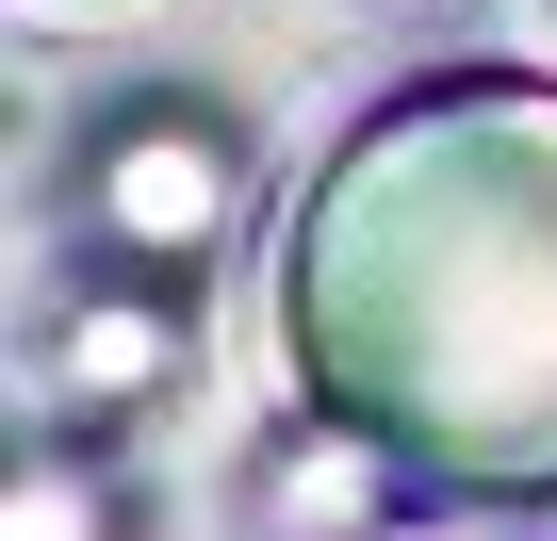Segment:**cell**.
<instances>
[{
  "label": "cell",
  "instance_id": "cell-1",
  "mask_svg": "<svg viewBox=\"0 0 557 541\" xmlns=\"http://www.w3.org/2000/svg\"><path fill=\"white\" fill-rule=\"evenodd\" d=\"M278 345L312 427L443 508L557 492V83L443 66L329 148L278 246Z\"/></svg>",
  "mask_w": 557,
  "mask_h": 541
},
{
  "label": "cell",
  "instance_id": "cell-3",
  "mask_svg": "<svg viewBox=\"0 0 557 541\" xmlns=\"http://www.w3.org/2000/svg\"><path fill=\"white\" fill-rule=\"evenodd\" d=\"M148 378H164V312H83L66 329V410H115Z\"/></svg>",
  "mask_w": 557,
  "mask_h": 541
},
{
  "label": "cell",
  "instance_id": "cell-2",
  "mask_svg": "<svg viewBox=\"0 0 557 541\" xmlns=\"http://www.w3.org/2000/svg\"><path fill=\"white\" fill-rule=\"evenodd\" d=\"M83 213H99V246H115V262H213V246L246 230V132H230V115H197V99H148V115H115V132H99Z\"/></svg>",
  "mask_w": 557,
  "mask_h": 541
},
{
  "label": "cell",
  "instance_id": "cell-4",
  "mask_svg": "<svg viewBox=\"0 0 557 541\" xmlns=\"http://www.w3.org/2000/svg\"><path fill=\"white\" fill-rule=\"evenodd\" d=\"M0 525H17V541H99V476H34Z\"/></svg>",
  "mask_w": 557,
  "mask_h": 541
}]
</instances>
